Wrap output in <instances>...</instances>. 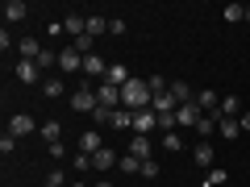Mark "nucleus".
Wrapping results in <instances>:
<instances>
[{
	"mask_svg": "<svg viewBox=\"0 0 250 187\" xmlns=\"http://www.w3.org/2000/svg\"><path fill=\"white\" fill-rule=\"evenodd\" d=\"M150 104H154V92H150V83H146V79H129L121 88V108L142 112V108H150Z\"/></svg>",
	"mask_w": 250,
	"mask_h": 187,
	"instance_id": "obj_1",
	"label": "nucleus"
},
{
	"mask_svg": "<svg viewBox=\"0 0 250 187\" xmlns=\"http://www.w3.org/2000/svg\"><path fill=\"white\" fill-rule=\"evenodd\" d=\"M59 71L62 75H83V54L75 46H62L59 50Z\"/></svg>",
	"mask_w": 250,
	"mask_h": 187,
	"instance_id": "obj_2",
	"label": "nucleus"
},
{
	"mask_svg": "<svg viewBox=\"0 0 250 187\" xmlns=\"http://www.w3.org/2000/svg\"><path fill=\"white\" fill-rule=\"evenodd\" d=\"M96 104H100V100H96V92H92L88 83H80V88L71 92V108H75V112H88L92 116V112H96Z\"/></svg>",
	"mask_w": 250,
	"mask_h": 187,
	"instance_id": "obj_3",
	"label": "nucleus"
},
{
	"mask_svg": "<svg viewBox=\"0 0 250 187\" xmlns=\"http://www.w3.org/2000/svg\"><path fill=\"white\" fill-rule=\"evenodd\" d=\"M200 116H205V108H200L196 100H188V104H179V108H175V121L184 125V129H196Z\"/></svg>",
	"mask_w": 250,
	"mask_h": 187,
	"instance_id": "obj_4",
	"label": "nucleus"
},
{
	"mask_svg": "<svg viewBox=\"0 0 250 187\" xmlns=\"http://www.w3.org/2000/svg\"><path fill=\"white\" fill-rule=\"evenodd\" d=\"M154 129H159V116H154V108H142V112H134V133H138V137H150Z\"/></svg>",
	"mask_w": 250,
	"mask_h": 187,
	"instance_id": "obj_5",
	"label": "nucleus"
},
{
	"mask_svg": "<svg viewBox=\"0 0 250 187\" xmlns=\"http://www.w3.org/2000/svg\"><path fill=\"white\" fill-rule=\"evenodd\" d=\"M29 133H34V116H29V112H13L9 116V137L21 142V137H29Z\"/></svg>",
	"mask_w": 250,
	"mask_h": 187,
	"instance_id": "obj_6",
	"label": "nucleus"
},
{
	"mask_svg": "<svg viewBox=\"0 0 250 187\" xmlns=\"http://www.w3.org/2000/svg\"><path fill=\"white\" fill-rule=\"evenodd\" d=\"M75 150H80V154H88V158H92L96 150H104V137H100V129H83V133H80V142H75Z\"/></svg>",
	"mask_w": 250,
	"mask_h": 187,
	"instance_id": "obj_7",
	"label": "nucleus"
},
{
	"mask_svg": "<svg viewBox=\"0 0 250 187\" xmlns=\"http://www.w3.org/2000/svg\"><path fill=\"white\" fill-rule=\"evenodd\" d=\"M117 162H121V154H117L113 146H104V150H96V154H92V170H113Z\"/></svg>",
	"mask_w": 250,
	"mask_h": 187,
	"instance_id": "obj_8",
	"label": "nucleus"
},
{
	"mask_svg": "<svg viewBox=\"0 0 250 187\" xmlns=\"http://www.w3.org/2000/svg\"><path fill=\"white\" fill-rule=\"evenodd\" d=\"M4 25H13V21H25V13H29V4L25 0H4Z\"/></svg>",
	"mask_w": 250,
	"mask_h": 187,
	"instance_id": "obj_9",
	"label": "nucleus"
},
{
	"mask_svg": "<svg viewBox=\"0 0 250 187\" xmlns=\"http://www.w3.org/2000/svg\"><path fill=\"white\" fill-rule=\"evenodd\" d=\"M83 75H88V79H104L108 75L104 58H100V54H83Z\"/></svg>",
	"mask_w": 250,
	"mask_h": 187,
	"instance_id": "obj_10",
	"label": "nucleus"
},
{
	"mask_svg": "<svg viewBox=\"0 0 250 187\" xmlns=\"http://www.w3.org/2000/svg\"><path fill=\"white\" fill-rule=\"evenodd\" d=\"M17 79H21V83H38V79H46V75H42V67H38V62L21 58V62H17Z\"/></svg>",
	"mask_w": 250,
	"mask_h": 187,
	"instance_id": "obj_11",
	"label": "nucleus"
},
{
	"mask_svg": "<svg viewBox=\"0 0 250 187\" xmlns=\"http://www.w3.org/2000/svg\"><path fill=\"white\" fill-rule=\"evenodd\" d=\"M96 100L104 108H121V88H113V83H100L96 88Z\"/></svg>",
	"mask_w": 250,
	"mask_h": 187,
	"instance_id": "obj_12",
	"label": "nucleus"
},
{
	"mask_svg": "<svg viewBox=\"0 0 250 187\" xmlns=\"http://www.w3.org/2000/svg\"><path fill=\"white\" fill-rule=\"evenodd\" d=\"M196 104L205 108V112H213V116L221 112V96H217L213 88H200V92H196Z\"/></svg>",
	"mask_w": 250,
	"mask_h": 187,
	"instance_id": "obj_13",
	"label": "nucleus"
},
{
	"mask_svg": "<svg viewBox=\"0 0 250 187\" xmlns=\"http://www.w3.org/2000/svg\"><path fill=\"white\" fill-rule=\"evenodd\" d=\"M129 154H134L138 162L154 158V142H150V137H138V133H134V142H129Z\"/></svg>",
	"mask_w": 250,
	"mask_h": 187,
	"instance_id": "obj_14",
	"label": "nucleus"
},
{
	"mask_svg": "<svg viewBox=\"0 0 250 187\" xmlns=\"http://www.w3.org/2000/svg\"><path fill=\"white\" fill-rule=\"evenodd\" d=\"M129 79H134V75H129V67H125V62H113V67H108V75H104V83H113V88H125Z\"/></svg>",
	"mask_w": 250,
	"mask_h": 187,
	"instance_id": "obj_15",
	"label": "nucleus"
},
{
	"mask_svg": "<svg viewBox=\"0 0 250 187\" xmlns=\"http://www.w3.org/2000/svg\"><path fill=\"white\" fill-rule=\"evenodd\" d=\"M217 133H221V137H229V142H233V137L242 133V121H238V116H217Z\"/></svg>",
	"mask_w": 250,
	"mask_h": 187,
	"instance_id": "obj_16",
	"label": "nucleus"
},
{
	"mask_svg": "<svg viewBox=\"0 0 250 187\" xmlns=\"http://www.w3.org/2000/svg\"><path fill=\"white\" fill-rule=\"evenodd\" d=\"M62 29H67L71 37H83V34H88V17H83V13H71V17L62 21Z\"/></svg>",
	"mask_w": 250,
	"mask_h": 187,
	"instance_id": "obj_17",
	"label": "nucleus"
},
{
	"mask_svg": "<svg viewBox=\"0 0 250 187\" xmlns=\"http://www.w3.org/2000/svg\"><path fill=\"white\" fill-rule=\"evenodd\" d=\"M46 50V46H38V37H21V42H17V54H21V58H29V62H38V54H42Z\"/></svg>",
	"mask_w": 250,
	"mask_h": 187,
	"instance_id": "obj_18",
	"label": "nucleus"
},
{
	"mask_svg": "<svg viewBox=\"0 0 250 187\" xmlns=\"http://www.w3.org/2000/svg\"><path fill=\"white\" fill-rule=\"evenodd\" d=\"M171 96H175V104H188V100H196V92H192V83L171 79Z\"/></svg>",
	"mask_w": 250,
	"mask_h": 187,
	"instance_id": "obj_19",
	"label": "nucleus"
},
{
	"mask_svg": "<svg viewBox=\"0 0 250 187\" xmlns=\"http://www.w3.org/2000/svg\"><path fill=\"white\" fill-rule=\"evenodd\" d=\"M42 142L46 146H59L62 142V125L59 121H42Z\"/></svg>",
	"mask_w": 250,
	"mask_h": 187,
	"instance_id": "obj_20",
	"label": "nucleus"
},
{
	"mask_svg": "<svg viewBox=\"0 0 250 187\" xmlns=\"http://www.w3.org/2000/svg\"><path fill=\"white\" fill-rule=\"evenodd\" d=\"M113 112H117V108H104V104H96V112H92V129H104V125L113 129Z\"/></svg>",
	"mask_w": 250,
	"mask_h": 187,
	"instance_id": "obj_21",
	"label": "nucleus"
},
{
	"mask_svg": "<svg viewBox=\"0 0 250 187\" xmlns=\"http://www.w3.org/2000/svg\"><path fill=\"white\" fill-rule=\"evenodd\" d=\"M192 158H196V167H205V170H213V158H217V154H213V146H196V150H192Z\"/></svg>",
	"mask_w": 250,
	"mask_h": 187,
	"instance_id": "obj_22",
	"label": "nucleus"
},
{
	"mask_svg": "<svg viewBox=\"0 0 250 187\" xmlns=\"http://www.w3.org/2000/svg\"><path fill=\"white\" fill-rule=\"evenodd\" d=\"M150 108H154V112L163 116V112H175L179 104H175V96H171V88H167V92H163V96H154V104H150Z\"/></svg>",
	"mask_w": 250,
	"mask_h": 187,
	"instance_id": "obj_23",
	"label": "nucleus"
},
{
	"mask_svg": "<svg viewBox=\"0 0 250 187\" xmlns=\"http://www.w3.org/2000/svg\"><path fill=\"white\" fill-rule=\"evenodd\" d=\"M62 92H67V83H62V79H42V96L46 100H59Z\"/></svg>",
	"mask_w": 250,
	"mask_h": 187,
	"instance_id": "obj_24",
	"label": "nucleus"
},
{
	"mask_svg": "<svg viewBox=\"0 0 250 187\" xmlns=\"http://www.w3.org/2000/svg\"><path fill=\"white\" fill-rule=\"evenodd\" d=\"M113 129H134V112H129V108H117L113 112Z\"/></svg>",
	"mask_w": 250,
	"mask_h": 187,
	"instance_id": "obj_25",
	"label": "nucleus"
},
{
	"mask_svg": "<svg viewBox=\"0 0 250 187\" xmlns=\"http://www.w3.org/2000/svg\"><path fill=\"white\" fill-rule=\"evenodd\" d=\"M196 133L205 137V142H208V133H217V116H213V112H205V116H200V125H196Z\"/></svg>",
	"mask_w": 250,
	"mask_h": 187,
	"instance_id": "obj_26",
	"label": "nucleus"
},
{
	"mask_svg": "<svg viewBox=\"0 0 250 187\" xmlns=\"http://www.w3.org/2000/svg\"><path fill=\"white\" fill-rule=\"evenodd\" d=\"M42 183H50V187H71V175H67V170H59V167H54L50 175L42 179Z\"/></svg>",
	"mask_w": 250,
	"mask_h": 187,
	"instance_id": "obj_27",
	"label": "nucleus"
},
{
	"mask_svg": "<svg viewBox=\"0 0 250 187\" xmlns=\"http://www.w3.org/2000/svg\"><path fill=\"white\" fill-rule=\"evenodd\" d=\"M221 17L229 21V25H233V21H246V4H225V9H221Z\"/></svg>",
	"mask_w": 250,
	"mask_h": 187,
	"instance_id": "obj_28",
	"label": "nucleus"
},
{
	"mask_svg": "<svg viewBox=\"0 0 250 187\" xmlns=\"http://www.w3.org/2000/svg\"><path fill=\"white\" fill-rule=\"evenodd\" d=\"M75 50H80V54H96V37H92V34H83V37H75Z\"/></svg>",
	"mask_w": 250,
	"mask_h": 187,
	"instance_id": "obj_29",
	"label": "nucleus"
},
{
	"mask_svg": "<svg viewBox=\"0 0 250 187\" xmlns=\"http://www.w3.org/2000/svg\"><path fill=\"white\" fill-rule=\"evenodd\" d=\"M163 150H171V154H179V150H184V137H179V133H163Z\"/></svg>",
	"mask_w": 250,
	"mask_h": 187,
	"instance_id": "obj_30",
	"label": "nucleus"
},
{
	"mask_svg": "<svg viewBox=\"0 0 250 187\" xmlns=\"http://www.w3.org/2000/svg\"><path fill=\"white\" fill-rule=\"evenodd\" d=\"M225 179H229V175H225L221 167H213V170H205V187H221Z\"/></svg>",
	"mask_w": 250,
	"mask_h": 187,
	"instance_id": "obj_31",
	"label": "nucleus"
},
{
	"mask_svg": "<svg viewBox=\"0 0 250 187\" xmlns=\"http://www.w3.org/2000/svg\"><path fill=\"white\" fill-rule=\"evenodd\" d=\"M88 34H92V37L108 34V17H88Z\"/></svg>",
	"mask_w": 250,
	"mask_h": 187,
	"instance_id": "obj_32",
	"label": "nucleus"
},
{
	"mask_svg": "<svg viewBox=\"0 0 250 187\" xmlns=\"http://www.w3.org/2000/svg\"><path fill=\"white\" fill-rule=\"evenodd\" d=\"M117 167H121L125 175H138V170H142V162H138L134 154H121V162H117Z\"/></svg>",
	"mask_w": 250,
	"mask_h": 187,
	"instance_id": "obj_33",
	"label": "nucleus"
},
{
	"mask_svg": "<svg viewBox=\"0 0 250 187\" xmlns=\"http://www.w3.org/2000/svg\"><path fill=\"white\" fill-rule=\"evenodd\" d=\"M38 67H42V71L59 67V50H42V54H38Z\"/></svg>",
	"mask_w": 250,
	"mask_h": 187,
	"instance_id": "obj_34",
	"label": "nucleus"
},
{
	"mask_svg": "<svg viewBox=\"0 0 250 187\" xmlns=\"http://www.w3.org/2000/svg\"><path fill=\"white\" fill-rule=\"evenodd\" d=\"M88 170H92V158H88V154H80V150H75V175H88Z\"/></svg>",
	"mask_w": 250,
	"mask_h": 187,
	"instance_id": "obj_35",
	"label": "nucleus"
},
{
	"mask_svg": "<svg viewBox=\"0 0 250 187\" xmlns=\"http://www.w3.org/2000/svg\"><path fill=\"white\" fill-rule=\"evenodd\" d=\"M138 175H142V179H159V162H154V158H146V162H142V170H138Z\"/></svg>",
	"mask_w": 250,
	"mask_h": 187,
	"instance_id": "obj_36",
	"label": "nucleus"
},
{
	"mask_svg": "<svg viewBox=\"0 0 250 187\" xmlns=\"http://www.w3.org/2000/svg\"><path fill=\"white\" fill-rule=\"evenodd\" d=\"M217 116H238V100L225 96V100H221V112H217Z\"/></svg>",
	"mask_w": 250,
	"mask_h": 187,
	"instance_id": "obj_37",
	"label": "nucleus"
},
{
	"mask_svg": "<svg viewBox=\"0 0 250 187\" xmlns=\"http://www.w3.org/2000/svg\"><path fill=\"white\" fill-rule=\"evenodd\" d=\"M13 150H17V137H9V133H4V137H0V154H4V158H9Z\"/></svg>",
	"mask_w": 250,
	"mask_h": 187,
	"instance_id": "obj_38",
	"label": "nucleus"
},
{
	"mask_svg": "<svg viewBox=\"0 0 250 187\" xmlns=\"http://www.w3.org/2000/svg\"><path fill=\"white\" fill-rule=\"evenodd\" d=\"M108 34L121 37V34H125V21H121V17H113V21H108Z\"/></svg>",
	"mask_w": 250,
	"mask_h": 187,
	"instance_id": "obj_39",
	"label": "nucleus"
},
{
	"mask_svg": "<svg viewBox=\"0 0 250 187\" xmlns=\"http://www.w3.org/2000/svg\"><path fill=\"white\" fill-rule=\"evenodd\" d=\"M238 121H242V129L250 133V112H238Z\"/></svg>",
	"mask_w": 250,
	"mask_h": 187,
	"instance_id": "obj_40",
	"label": "nucleus"
},
{
	"mask_svg": "<svg viewBox=\"0 0 250 187\" xmlns=\"http://www.w3.org/2000/svg\"><path fill=\"white\" fill-rule=\"evenodd\" d=\"M92 187H113V183H108V179H100V183H92Z\"/></svg>",
	"mask_w": 250,
	"mask_h": 187,
	"instance_id": "obj_41",
	"label": "nucleus"
},
{
	"mask_svg": "<svg viewBox=\"0 0 250 187\" xmlns=\"http://www.w3.org/2000/svg\"><path fill=\"white\" fill-rule=\"evenodd\" d=\"M42 187H50V183H42Z\"/></svg>",
	"mask_w": 250,
	"mask_h": 187,
	"instance_id": "obj_42",
	"label": "nucleus"
}]
</instances>
